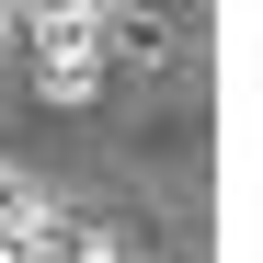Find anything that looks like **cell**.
Masks as SVG:
<instances>
[{
	"label": "cell",
	"instance_id": "cell-3",
	"mask_svg": "<svg viewBox=\"0 0 263 263\" xmlns=\"http://www.w3.org/2000/svg\"><path fill=\"white\" fill-rule=\"evenodd\" d=\"M0 34H12V12H0Z\"/></svg>",
	"mask_w": 263,
	"mask_h": 263
},
{
	"label": "cell",
	"instance_id": "cell-2",
	"mask_svg": "<svg viewBox=\"0 0 263 263\" xmlns=\"http://www.w3.org/2000/svg\"><path fill=\"white\" fill-rule=\"evenodd\" d=\"M58 229H69V217H58V195L34 183V172H0V252L46 263V252H58Z\"/></svg>",
	"mask_w": 263,
	"mask_h": 263
},
{
	"label": "cell",
	"instance_id": "cell-1",
	"mask_svg": "<svg viewBox=\"0 0 263 263\" xmlns=\"http://www.w3.org/2000/svg\"><path fill=\"white\" fill-rule=\"evenodd\" d=\"M115 34H126L115 12H34V46H46V92H58V103H92Z\"/></svg>",
	"mask_w": 263,
	"mask_h": 263
}]
</instances>
